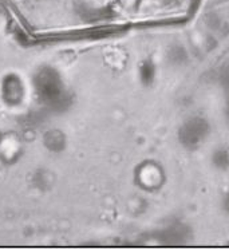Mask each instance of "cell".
I'll return each mask as SVG.
<instances>
[{"label":"cell","instance_id":"cell-1","mask_svg":"<svg viewBox=\"0 0 229 249\" xmlns=\"http://www.w3.org/2000/svg\"><path fill=\"white\" fill-rule=\"evenodd\" d=\"M35 86L39 97L44 102L54 103L62 98V83L58 74L51 69H44L38 74L35 79Z\"/></svg>","mask_w":229,"mask_h":249},{"label":"cell","instance_id":"cell-2","mask_svg":"<svg viewBox=\"0 0 229 249\" xmlns=\"http://www.w3.org/2000/svg\"><path fill=\"white\" fill-rule=\"evenodd\" d=\"M3 97L7 103L18 105L23 98V86L18 76H8L3 85Z\"/></svg>","mask_w":229,"mask_h":249},{"label":"cell","instance_id":"cell-3","mask_svg":"<svg viewBox=\"0 0 229 249\" xmlns=\"http://www.w3.org/2000/svg\"><path fill=\"white\" fill-rule=\"evenodd\" d=\"M205 133H207V124H202L201 121L194 119L185 126L182 138L188 145H196L204 138Z\"/></svg>","mask_w":229,"mask_h":249},{"label":"cell","instance_id":"cell-4","mask_svg":"<svg viewBox=\"0 0 229 249\" xmlns=\"http://www.w3.org/2000/svg\"><path fill=\"white\" fill-rule=\"evenodd\" d=\"M228 208H229V200H228Z\"/></svg>","mask_w":229,"mask_h":249}]
</instances>
